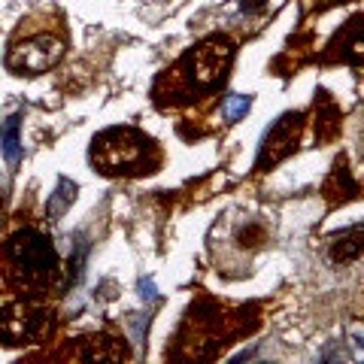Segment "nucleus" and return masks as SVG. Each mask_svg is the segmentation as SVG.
Segmentation results:
<instances>
[{"label": "nucleus", "mask_w": 364, "mask_h": 364, "mask_svg": "<svg viewBox=\"0 0 364 364\" xmlns=\"http://www.w3.org/2000/svg\"><path fill=\"white\" fill-rule=\"evenodd\" d=\"M91 161L107 176H143L158 170L161 152L152 136H146L131 124H122V128H109L97 136L91 146Z\"/></svg>", "instance_id": "nucleus-1"}, {"label": "nucleus", "mask_w": 364, "mask_h": 364, "mask_svg": "<svg viewBox=\"0 0 364 364\" xmlns=\"http://www.w3.org/2000/svg\"><path fill=\"white\" fill-rule=\"evenodd\" d=\"M4 261L9 279L28 289H46L61 270L52 240L37 228H25L9 237L4 246Z\"/></svg>", "instance_id": "nucleus-2"}, {"label": "nucleus", "mask_w": 364, "mask_h": 364, "mask_svg": "<svg viewBox=\"0 0 364 364\" xmlns=\"http://www.w3.org/2000/svg\"><path fill=\"white\" fill-rule=\"evenodd\" d=\"M231 61H234V43L225 37H207L167 73H173L176 85L186 95H210V91H215L225 82Z\"/></svg>", "instance_id": "nucleus-3"}, {"label": "nucleus", "mask_w": 364, "mask_h": 364, "mask_svg": "<svg viewBox=\"0 0 364 364\" xmlns=\"http://www.w3.org/2000/svg\"><path fill=\"white\" fill-rule=\"evenodd\" d=\"M52 331V313L37 304H9L0 310V340L6 346L33 343Z\"/></svg>", "instance_id": "nucleus-4"}, {"label": "nucleus", "mask_w": 364, "mask_h": 364, "mask_svg": "<svg viewBox=\"0 0 364 364\" xmlns=\"http://www.w3.org/2000/svg\"><path fill=\"white\" fill-rule=\"evenodd\" d=\"M61 58H64V43L58 37H52V33H37V37L16 43L6 52V67L21 76H37L52 70Z\"/></svg>", "instance_id": "nucleus-5"}, {"label": "nucleus", "mask_w": 364, "mask_h": 364, "mask_svg": "<svg viewBox=\"0 0 364 364\" xmlns=\"http://www.w3.org/2000/svg\"><path fill=\"white\" fill-rule=\"evenodd\" d=\"M304 131V116L301 112H286L282 119L273 122V128L264 134L261 140V149L255 158V170H270L273 164H279L286 155L294 152V146L301 140Z\"/></svg>", "instance_id": "nucleus-6"}, {"label": "nucleus", "mask_w": 364, "mask_h": 364, "mask_svg": "<svg viewBox=\"0 0 364 364\" xmlns=\"http://www.w3.org/2000/svg\"><path fill=\"white\" fill-rule=\"evenodd\" d=\"M328 49H331L334 58L364 64V16L352 18L349 25L331 40V46H328Z\"/></svg>", "instance_id": "nucleus-7"}, {"label": "nucleus", "mask_w": 364, "mask_h": 364, "mask_svg": "<svg viewBox=\"0 0 364 364\" xmlns=\"http://www.w3.org/2000/svg\"><path fill=\"white\" fill-rule=\"evenodd\" d=\"M361 252H364V228H349L334 240L331 261L334 264H346V261H355Z\"/></svg>", "instance_id": "nucleus-8"}, {"label": "nucleus", "mask_w": 364, "mask_h": 364, "mask_svg": "<svg viewBox=\"0 0 364 364\" xmlns=\"http://www.w3.org/2000/svg\"><path fill=\"white\" fill-rule=\"evenodd\" d=\"M18 124H21V116H9L4 124H0V146H4V158L9 161V167H18V161H21Z\"/></svg>", "instance_id": "nucleus-9"}, {"label": "nucleus", "mask_w": 364, "mask_h": 364, "mask_svg": "<svg viewBox=\"0 0 364 364\" xmlns=\"http://www.w3.org/2000/svg\"><path fill=\"white\" fill-rule=\"evenodd\" d=\"M76 198V186L70 179H58V186H55V191L49 195V203H46V215H49V222H58L61 215L67 213V207L73 203Z\"/></svg>", "instance_id": "nucleus-10"}, {"label": "nucleus", "mask_w": 364, "mask_h": 364, "mask_svg": "<svg viewBox=\"0 0 364 364\" xmlns=\"http://www.w3.org/2000/svg\"><path fill=\"white\" fill-rule=\"evenodd\" d=\"M249 107H252V97H246V95H234V97H228L225 100V119L228 122H240L246 112H249Z\"/></svg>", "instance_id": "nucleus-11"}, {"label": "nucleus", "mask_w": 364, "mask_h": 364, "mask_svg": "<svg viewBox=\"0 0 364 364\" xmlns=\"http://www.w3.org/2000/svg\"><path fill=\"white\" fill-rule=\"evenodd\" d=\"M140 294H143L146 301H155V282L152 279H143L140 282Z\"/></svg>", "instance_id": "nucleus-12"}, {"label": "nucleus", "mask_w": 364, "mask_h": 364, "mask_svg": "<svg viewBox=\"0 0 364 364\" xmlns=\"http://www.w3.org/2000/svg\"><path fill=\"white\" fill-rule=\"evenodd\" d=\"M240 6L249 9V13H258V9L264 6V0H240Z\"/></svg>", "instance_id": "nucleus-13"}, {"label": "nucleus", "mask_w": 364, "mask_h": 364, "mask_svg": "<svg viewBox=\"0 0 364 364\" xmlns=\"http://www.w3.org/2000/svg\"><path fill=\"white\" fill-rule=\"evenodd\" d=\"M352 337H355V340H352V346H355L361 355H364V331H352Z\"/></svg>", "instance_id": "nucleus-14"}, {"label": "nucleus", "mask_w": 364, "mask_h": 364, "mask_svg": "<svg viewBox=\"0 0 364 364\" xmlns=\"http://www.w3.org/2000/svg\"><path fill=\"white\" fill-rule=\"evenodd\" d=\"M318 6H334V4H343V0H316Z\"/></svg>", "instance_id": "nucleus-15"}]
</instances>
